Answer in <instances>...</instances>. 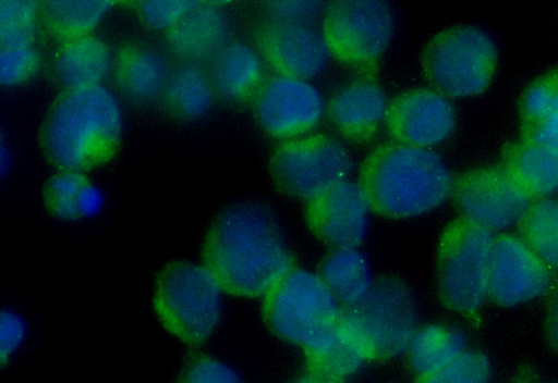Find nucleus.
Here are the masks:
<instances>
[{
    "mask_svg": "<svg viewBox=\"0 0 558 383\" xmlns=\"http://www.w3.org/2000/svg\"><path fill=\"white\" fill-rule=\"evenodd\" d=\"M522 227L533 250L551 270H558V197L533 201Z\"/></svg>",
    "mask_w": 558,
    "mask_h": 383,
    "instance_id": "29",
    "label": "nucleus"
},
{
    "mask_svg": "<svg viewBox=\"0 0 558 383\" xmlns=\"http://www.w3.org/2000/svg\"><path fill=\"white\" fill-rule=\"evenodd\" d=\"M372 209L361 183L345 180L308 202L307 221L313 233L337 248H356L364 240Z\"/></svg>",
    "mask_w": 558,
    "mask_h": 383,
    "instance_id": "16",
    "label": "nucleus"
},
{
    "mask_svg": "<svg viewBox=\"0 0 558 383\" xmlns=\"http://www.w3.org/2000/svg\"><path fill=\"white\" fill-rule=\"evenodd\" d=\"M371 359L364 347L343 328L326 350L312 358L313 372L335 383H341Z\"/></svg>",
    "mask_w": 558,
    "mask_h": 383,
    "instance_id": "30",
    "label": "nucleus"
},
{
    "mask_svg": "<svg viewBox=\"0 0 558 383\" xmlns=\"http://www.w3.org/2000/svg\"><path fill=\"white\" fill-rule=\"evenodd\" d=\"M40 67V54L34 46L0 48V82L14 87L33 78Z\"/></svg>",
    "mask_w": 558,
    "mask_h": 383,
    "instance_id": "34",
    "label": "nucleus"
},
{
    "mask_svg": "<svg viewBox=\"0 0 558 383\" xmlns=\"http://www.w3.org/2000/svg\"><path fill=\"white\" fill-rule=\"evenodd\" d=\"M118 3L108 0H48L41 2L40 17L48 33L62 42L92 34Z\"/></svg>",
    "mask_w": 558,
    "mask_h": 383,
    "instance_id": "28",
    "label": "nucleus"
},
{
    "mask_svg": "<svg viewBox=\"0 0 558 383\" xmlns=\"http://www.w3.org/2000/svg\"><path fill=\"white\" fill-rule=\"evenodd\" d=\"M493 367L484 353L465 349L440 370L421 380V383H490Z\"/></svg>",
    "mask_w": 558,
    "mask_h": 383,
    "instance_id": "32",
    "label": "nucleus"
},
{
    "mask_svg": "<svg viewBox=\"0 0 558 383\" xmlns=\"http://www.w3.org/2000/svg\"><path fill=\"white\" fill-rule=\"evenodd\" d=\"M24 320L12 310L3 309L1 313V366L4 368L25 341Z\"/></svg>",
    "mask_w": 558,
    "mask_h": 383,
    "instance_id": "37",
    "label": "nucleus"
},
{
    "mask_svg": "<svg viewBox=\"0 0 558 383\" xmlns=\"http://www.w3.org/2000/svg\"><path fill=\"white\" fill-rule=\"evenodd\" d=\"M292 383H335L328 379H325L316 373H311L308 375H304Z\"/></svg>",
    "mask_w": 558,
    "mask_h": 383,
    "instance_id": "39",
    "label": "nucleus"
},
{
    "mask_svg": "<svg viewBox=\"0 0 558 383\" xmlns=\"http://www.w3.org/2000/svg\"><path fill=\"white\" fill-rule=\"evenodd\" d=\"M223 293L204 264L173 259L156 274L153 308L168 333L197 348L218 331L223 316Z\"/></svg>",
    "mask_w": 558,
    "mask_h": 383,
    "instance_id": "4",
    "label": "nucleus"
},
{
    "mask_svg": "<svg viewBox=\"0 0 558 383\" xmlns=\"http://www.w3.org/2000/svg\"><path fill=\"white\" fill-rule=\"evenodd\" d=\"M113 71L120 91L136 102L160 98L170 74L163 55L140 41L124 42L119 47Z\"/></svg>",
    "mask_w": 558,
    "mask_h": 383,
    "instance_id": "21",
    "label": "nucleus"
},
{
    "mask_svg": "<svg viewBox=\"0 0 558 383\" xmlns=\"http://www.w3.org/2000/svg\"><path fill=\"white\" fill-rule=\"evenodd\" d=\"M209 75L216 95L231 102L253 101L267 78L259 51L240 40L229 41L211 59Z\"/></svg>",
    "mask_w": 558,
    "mask_h": 383,
    "instance_id": "20",
    "label": "nucleus"
},
{
    "mask_svg": "<svg viewBox=\"0 0 558 383\" xmlns=\"http://www.w3.org/2000/svg\"><path fill=\"white\" fill-rule=\"evenodd\" d=\"M40 1L34 0H1L0 28L36 26L40 16Z\"/></svg>",
    "mask_w": 558,
    "mask_h": 383,
    "instance_id": "36",
    "label": "nucleus"
},
{
    "mask_svg": "<svg viewBox=\"0 0 558 383\" xmlns=\"http://www.w3.org/2000/svg\"><path fill=\"white\" fill-rule=\"evenodd\" d=\"M342 307L319 274L293 268L266 296L265 316L279 337L313 358L338 338Z\"/></svg>",
    "mask_w": 558,
    "mask_h": 383,
    "instance_id": "5",
    "label": "nucleus"
},
{
    "mask_svg": "<svg viewBox=\"0 0 558 383\" xmlns=\"http://www.w3.org/2000/svg\"><path fill=\"white\" fill-rule=\"evenodd\" d=\"M498 61V45L485 28L458 23L428 39L421 66L428 86L456 99L484 92L495 77Z\"/></svg>",
    "mask_w": 558,
    "mask_h": 383,
    "instance_id": "6",
    "label": "nucleus"
},
{
    "mask_svg": "<svg viewBox=\"0 0 558 383\" xmlns=\"http://www.w3.org/2000/svg\"><path fill=\"white\" fill-rule=\"evenodd\" d=\"M41 200L54 219L75 222L95 215L102 206L99 188L84 172L56 170L44 182Z\"/></svg>",
    "mask_w": 558,
    "mask_h": 383,
    "instance_id": "22",
    "label": "nucleus"
},
{
    "mask_svg": "<svg viewBox=\"0 0 558 383\" xmlns=\"http://www.w3.org/2000/svg\"><path fill=\"white\" fill-rule=\"evenodd\" d=\"M256 122L281 141L313 133L327 112L320 90L304 78L267 77L253 99Z\"/></svg>",
    "mask_w": 558,
    "mask_h": 383,
    "instance_id": "12",
    "label": "nucleus"
},
{
    "mask_svg": "<svg viewBox=\"0 0 558 383\" xmlns=\"http://www.w3.org/2000/svg\"><path fill=\"white\" fill-rule=\"evenodd\" d=\"M489 298L504 307H518L544 296L551 285V269L523 236H495L489 263Z\"/></svg>",
    "mask_w": 558,
    "mask_h": 383,
    "instance_id": "13",
    "label": "nucleus"
},
{
    "mask_svg": "<svg viewBox=\"0 0 558 383\" xmlns=\"http://www.w3.org/2000/svg\"><path fill=\"white\" fill-rule=\"evenodd\" d=\"M199 255L225 292L242 297L267 296L293 269L275 213L257 200L220 207L203 231Z\"/></svg>",
    "mask_w": 558,
    "mask_h": 383,
    "instance_id": "1",
    "label": "nucleus"
},
{
    "mask_svg": "<svg viewBox=\"0 0 558 383\" xmlns=\"http://www.w3.org/2000/svg\"><path fill=\"white\" fill-rule=\"evenodd\" d=\"M453 196L461 219L493 234L522 224L533 203L505 166L468 171L456 181Z\"/></svg>",
    "mask_w": 558,
    "mask_h": 383,
    "instance_id": "11",
    "label": "nucleus"
},
{
    "mask_svg": "<svg viewBox=\"0 0 558 383\" xmlns=\"http://www.w3.org/2000/svg\"><path fill=\"white\" fill-rule=\"evenodd\" d=\"M258 51L276 74L310 79L331 57L322 30L312 24L268 20L257 29Z\"/></svg>",
    "mask_w": 558,
    "mask_h": 383,
    "instance_id": "15",
    "label": "nucleus"
},
{
    "mask_svg": "<svg viewBox=\"0 0 558 383\" xmlns=\"http://www.w3.org/2000/svg\"><path fill=\"white\" fill-rule=\"evenodd\" d=\"M389 102L380 85L359 78L339 88L327 104L333 127L347 139L367 141L386 122Z\"/></svg>",
    "mask_w": 558,
    "mask_h": 383,
    "instance_id": "17",
    "label": "nucleus"
},
{
    "mask_svg": "<svg viewBox=\"0 0 558 383\" xmlns=\"http://www.w3.org/2000/svg\"><path fill=\"white\" fill-rule=\"evenodd\" d=\"M134 11L140 22L154 30L171 28L201 1L193 0H154L125 2Z\"/></svg>",
    "mask_w": 558,
    "mask_h": 383,
    "instance_id": "33",
    "label": "nucleus"
},
{
    "mask_svg": "<svg viewBox=\"0 0 558 383\" xmlns=\"http://www.w3.org/2000/svg\"><path fill=\"white\" fill-rule=\"evenodd\" d=\"M342 326L364 347L371 359H390L407 354L418 329L414 295L397 277L380 279L360 304L344 308Z\"/></svg>",
    "mask_w": 558,
    "mask_h": 383,
    "instance_id": "7",
    "label": "nucleus"
},
{
    "mask_svg": "<svg viewBox=\"0 0 558 383\" xmlns=\"http://www.w3.org/2000/svg\"><path fill=\"white\" fill-rule=\"evenodd\" d=\"M267 8L269 20L294 24H312L325 10L324 3L316 0L271 1Z\"/></svg>",
    "mask_w": 558,
    "mask_h": 383,
    "instance_id": "35",
    "label": "nucleus"
},
{
    "mask_svg": "<svg viewBox=\"0 0 558 383\" xmlns=\"http://www.w3.org/2000/svg\"><path fill=\"white\" fill-rule=\"evenodd\" d=\"M215 96L209 71L197 63L185 62L170 71L160 101L171 118L190 122L209 112Z\"/></svg>",
    "mask_w": 558,
    "mask_h": 383,
    "instance_id": "23",
    "label": "nucleus"
},
{
    "mask_svg": "<svg viewBox=\"0 0 558 383\" xmlns=\"http://www.w3.org/2000/svg\"><path fill=\"white\" fill-rule=\"evenodd\" d=\"M549 334L554 344L558 347V298L549 312Z\"/></svg>",
    "mask_w": 558,
    "mask_h": 383,
    "instance_id": "38",
    "label": "nucleus"
},
{
    "mask_svg": "<svg viewBox=\"0 0 558 383\" xmlns=\"http://www.w3.org/2000/svg\"><path fill=\"white\" fill-rule=\"evenodd\" d=\"M465 349V337L459 329L433 323L417 329L407 354L412 370L422 380L444 368Z\"/></svg>",
    "mask_w": 558,
    "mask_h": 383,
    "instance_id": "27",
    "label": "nucleus"
},
{
    "mask_svg": "<svg viewBox=\"0 0 558 383\" xmlns=\"http://www.w3.org/2000/svg\"><path fill=\"white\" fill-rule=\"evenodd\" d=\"M385 124L395 141L433 149L453 133L457 112L452 99L437 89L414 87L389 102Z\"/></svg>",
    "mask_w": 558,
    "mask_h": 383,
    "instance_id": "14",
    "label": "nucleus"
},
{
    "mask_svg": "<svg viewBox=\"0 0 558 383\" xmlns=\"http://www.w3.org/2000/svg\"><path fill=\"white\" fill-rule=\"evenodd\" d=\"M170 383H245L240 371L225 359L194 349L185 354L171 376Z\"/></svg>",
    "mask_w": 558,
    "mask_h": 383,
    "instance_id": "31",
    "label": "nucleus"
},
{
    "mask_svg": "<svg viewBox=\"0 0 558 383\" xmlns=\"http://www.w3.org/2000/svg\"><path fill=\"white\" fill-rule=\"evenodd\" d=\"M505 168L532 198L554 197L558 193V150L522 139L506 153Z\"/></svg>",
    "mask_w": 558,
    "mask_h": 383,
    "instance_id": "24",
    "label": "nucleus"
},
{
    "mask_svg": "<svg viewBox=\"0 0 558 383\" xmlns=\"http://www.w3.org/2000/svg\"><path fill=\"white\" fill-rule=\"evenodd\" d=\"M123 137L120 103L104 85L61 89L40 120L37 144L54 170L87 171L118 155Z\"/></svg>",
    "mask_w": 558,
    "mask_h": 383,
    "instance_id": "2",
    "label": "nucleus"
},
{
    "mask_svg": "<svg viewBox=\"0 0 558 383\" xmlns=\"http://www.w3.org/2000/svg\"><path fill=\"white\" fill-rule=\"evenodd\" d=\"M495 234L460 219L448 226L439 248L438 284L452 310L474 314L489 298V263Z\"/></svg>",
    "mask_w": 558,
    "mask_h": 383,
    "instance_id": "9",
    "label": "nucleus"
},
{
    "mask_svg": "<svg viewBox=\"0 0 558 383\" xmlns=\"http://www.w3.org/2000/svg\"><path fill=\"white\" fill-rule=\"evenodd\" d=\"M359 182L373 211L411 219L440 207L453 194L454 178L434 149L398 141L376 146L360 168Z\"/></svg>",
    "mask_w": 558,
    "mask_h": 383,
    "instance_id": "3",
    "label": "nucleus"
},
{
    "mask_svg": "<svg viewBox=\"0 0 558 383\" xmlns=\"http://www.w3.org/2000/svg\"><path fill=\"white\" fill-rule=\"evenodd\" d=\"M524 139L558 150V69L535 78L521 99Z\"/></svg>",
    "mask_w": 558,
    "mask_h": 383,
    "instance_id": "25",
    "label": "nucleus"
},
{
    "mask_svg": "<svg viewBox=\"0 0 558 383\" xmlns=\"http://www.w3.org/2000/svg\"><path fill=\"white\" fill-rule=\"evenodd\" d=\"M269 173L283 194L311 202L349 178L351 152L333 135L311 133L280 141L269 157Z\"/></svg>",
    "mask_w": 558,
    "mask_h": 383,
    "instance_id": "8",
    "label": "nucleus"
},
{
    "mask_svg": "<svg viewBox=\"0 0 558 383\" xmlns=\"http://www.w3.org/2000/svg\"><path fill=\"white\" fill-rule=\"evenodd\" d=\"M395 14L383 0H337L323 13L322 34L331 57L353 66L375 64L395 34Z\"/></svg>",
    "mask_w": 558,
    "mask_h": 383,
    "instance_id": "10",
    "label": "nucleus"
},
{
    "mask_svg": "<svg viewBox=\"0 0 558 383\" xmlns=\"http://www.w3.org/2000/svg\"><path fill=\"white\" fill-rule=\"evenodd\" d=\"M319 275L344 308L360 304L376 282L369 262L359 247L332 249L325 258Z\"/></svg>",
    "mask_w": 558,
    "mask_h": 383,
    "instance_id": "26",
    "label": "nucleus"
},
{
    "mask_svg": "<svg viewBox=\"0 0 558 383\" xmlns=\"http://www.w3.org/2000/svg\"><path fill=\"white\" fill-rule=\"evenodd\" d=\"M229 20L216 2H202L165 33L170 51L185 62L213 59L228 42Z\"/></svg>",
    "mask_w": 558,
    "mask_h": 383,
    "instance_id": "18",
    "label": "nucleus"
},
{
    "mask_svg": "<svg viewBox=\"0 0 558 383\" xmlns=\"http://www.w3.org/2000/svg\"><path fill=\"white\" fill-rule=\"evenodd\" d=\"M113 63L108 44L89 34L60 42L51 71L62 89L85 88L102 85Z\"/></svg>",
    "mask_w": 558,
    "mask_h": 383,
    "instance_id": "19",
    "label": "nucleus"
}]
</instances>
